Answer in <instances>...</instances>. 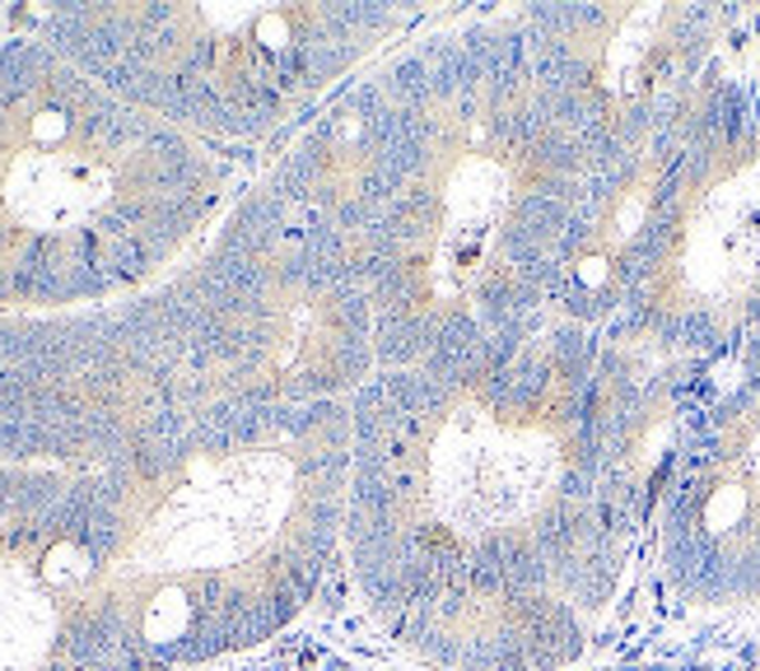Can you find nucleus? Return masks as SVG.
<instances>
[{
    "label": "nucleus",
    "instance_id": "1",
    "mask_svg": "<svg viewBox=\"0 0 760 671\" xmlns=\"http://www.w3.org/2000/svg\"><path fill=\"white\" fill-rule=\"evenodd\" d=\"M658 378L551 318L350 396L346 559L364 607L443 671H561L620 584L658 489L635 434Z\"/></svg>",
    "mask_w": 760,
    "mask_h": 671
},
{
    "label": "nucleus",
    "instance_id": "2",
    "mask_svg": "<svg viewBox=\"0 0 760 671\" xmlns=\"http://www.w3.org/2000/svg\"><path fill=\"white\" fill-rule=\"evenodd\" d=\"M271 183L341 242L378 369L536 331L593 238L588 154L523 10L466 19L350 80Z\"/></svg>",
    "mask_w": 760,
    "mask_h": 671
},
{
    "label": "nucleus",
    "instance_id": "3",
    "mask_svg": "<svg viewBox=\"0 0 760 671\" xmlns=\"http://www.w3.org/2000/svg\"><path fill=\"white\" fill-rule=\"evenodd\" d=\"M350 401L225 406L89 472L103 588L168 671L289 630L346 555Z\"/></svg>",
    "mask_w": 760,
    "mask_h": 671
},
{
    "label": "nucleus",
    "instance_id": "4",
    "mask_svg": "<svg viewBox=\"0 0 760 671\" xmlns=\"http://www.w3.org/2000/svg\"><path fill=\"white\" fill-rule=\"evenodd\" d=\"M229 168L42 33L0 38V308H103L177 271L225 210Z\"/></svg>",
    "mask_w": 760,
    "mask_h": 671
},
{
    "label": "nucleus",
    "instance_id": "5",
    "mask_svg": "<svg viewBox=\"0 0 760 671\" xmlns=\"http://www.w3.org/2000/svg\"><path fill=\"white\" fill-rule=\"evenodd\" d=\"M420 19L407 6H52L61 56L201 145H261L322 112Z\"/></svg>",
    "mask_w": 760,
    "mask_h": 671
},
{
    "label": "nucleus",
    "instance_id": "6",
    "mask_svg": "<svg viewBox=\"0 0 760 671\" xmlns=\"http://www.w3.org/2000/svg\"><path fill=\"white\" fill-rule=\"evenodd\" d=\"M0 671H168L103 588L89 472L0 466Z\"/></svg>",
    "mask_w": 760,
    "mask_h": 671
}]
</instances>
